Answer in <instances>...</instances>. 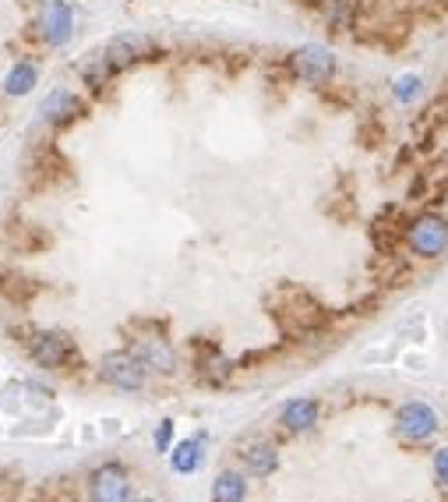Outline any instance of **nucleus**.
Segmentation results:
<instances>
[{
    "label": "nucleus",
    "instance_id": "obj_1",
    "mask_svg": "<svg viewBox=\"0 0 448 502\" xmlns=\"http://www.w3.org/2000/svg\"><path fill=\"white\" fill-rule=\"evenodd\" d=\"M272 315L279 319V326L287 333H315V330L325 326V308L304 287H289V283L276 290Z\"/></svg>",
    "mask_w": 448,
    "mask_h": 502
},
{
    "label": "nucleus",
    "instance_id": "obj_2",
    "mask_svg": "<svg viewBox=\"0 0 448 502\" xmlns=\"http://www.w3.org/2000/svg\"><path fill=\"white\" fill-rule=\"evenodd\" d=\"M287 67L297 82L328 85L336 78V71H339V61H336V54L325 43H304V46H297L287 57Z\"/></svg>",
    "mask_w": 448,
    "mask_h": 502
},
{
    "label": "nucleus",
    "instance_id": "obj_3",
    "mask_svg": "<svg viewBox=\"0 0 448 502\" xmlns=\"http://www.w3.org/2000/svg\"><path fill=\"white\" fill-rule=\"evenodd\" d=\"M99 379H102L106 386L121 389V393H141L145 382H149V369L141 365V358H138L131 347H124V350L102 354V361H99Z\"/></svg>",
    "mask_w": 448,
    "mask_h": 502
},
{
    "label": "nucleus",
    "instance_id": "obj_4",
    "mask_svg": "<svg viewBox=\"0 0 448 502\" xmlns=\"http://www.w3.org/2000/svg\"><path fill=\"white\" fill-rule=\"evenodd\" d=\"M438 432H442V418L431 403L410 400L395 410V436L406 446H427V442H434Z\"/></svg>",
    "mask_w": 448,
    "mask_h": 502
},
{
    "label": "nucleus",
    "instance_id": "obj_5",
    "mask_svg": "<svg viewBox=\"0 0 448 502\" xmlns=\"http://www.w3.org/2000/svg\"><path fill=\"white\" fill-rule=\"evenodd\" d=\"M25 354L33 358L39 369H67L71 361H78V347L74 340L61 330H33L25 336Z\"/></svg>",
    "mask_w": 448,
    "mask_h": 502
},
{
    "label": "nucleus",
    "instance_id": "obj_6",
    "mask_svg": "<svg viewBox=\"0 0 448 502\" xmlns=\"http://www.w3.org/2000/svg\"><path fill=\"white\" fill-rule=\"evenodd\" d=\"M406 251L416 259H442L448 251V220L438 212H420L406 227Z\"/></svg>",
    "mask_w": 448,
    "mask_h": 502
},
{
    "label": "nucleus",
    "instance_id": "obj_7",
    "mask_svg": "<svg viewBox=\"0 0 448 502\" xmlns=\"http://www.w3.org/2000/svg\"><path fill=\"white\" fill-rule=\"evenodd\" d=\"M35 39L50 50L67 46L71 35H74V11L67 0H39L35 7Z\"/></svg>",
    "mask_w": 448,
    "mask_h": 502
},
{
    "label": "nucleus",
    "instance_id": "obj_8",
    "mask_svg": "<svg viewBox=\"0 0 448 502\" xmlns=\"http://www.w3.org/2000/svg\"><path fill=\"white\" fill-rule=\"evenodd\" d=\"M89 502H131V474L124 464H102L89 474Z\"/></svg>",
    "mask_w": 448,
    "mask_h": 502
},
{
    "label": "nucleus",
    "instance_id": "obj_9",
    "mask_svg": "<svg viewBox=\"0 0 448 502\" xmlns=\"http://www.w3.org/2000/svg\"><path fill=\"white\" fill-rule=\"evenodd\" d=\"M131 350L141 358V365L149 371H156V375H173L177 371V350H173V343L166 340L162 333H145V336H134V343H131Z\"/></svg>",
    "mask_w": 448,
    "mask_h": 502
},
{
    "label": "nucleus",
    "instance_id": "obj_10",
    "mask_svg": "<svg viewBox=\"0 0 448 502\" xmlns=\"http://www.w3.org/2000/svg\"><path fill=\"white\" fill-rule=\"evenodd\" d=\"M106 54H110V61H113L117 74H121V71H128V67L156 57V43H152L145 33H121L106 43Z\"/></svg>",
    "mask_w": 448,
    "mask_h": 502
},
{
    "label": "nucleus",
    "instance_id": "obj_11",
    "mask_svg": "<svg viewBox=\"0 0 448 502\" xmlns=\"http://www.w3.org/2000/svg\"><path fill=\"white\" fill-rule=\"evenodd\" d=\"M82 110H85V103H82L78 93H71V89H54V93L43 100V106H39V121H43L46 128H64V124H71Z\"/></svg>",
    "mask_w": 448,
    "mask_h": 502
},
{
    "label": "nucleus",
    "instance_id": "obj_12",
    "mask_svg": "<svg viewBox=\"0 0 448 502\" xmlns=\"http://www.w3.org/2000/svg\"><path fill=\"white\" fill-rule=\"evenodd\" d=\"M318 418H321V403L315 397H297V400H289L279 410V425H283V432H289V436L311 432L318 425Z\"/></svg>",
    "mask_w": 448,
    "mask_h": 502
},
{
    "label": "nucleus",
    "instance_id": "obj_13",
    "mask_svg": "<svg viewBox=\"0 0 448 502\" xmlns=\"http://www.w3.org/2000/svg\"><path fill=\"white\" fill-rule=\"evenodd\" d=\"M113 74H117V67H113V61H110L106 46H99V50L85 54V57L78 61V78H82L89 89H106Z\"/></svg>",
    "mask_w": 448,
    "mask_h": 502
},
{
    "label": "nucleus",
    "instance_id": "obj_14",
    "mask_svg": "<svg viewBox=\"0 0 448 502\" xmlns=\"http://www.w3.org/2000/svg\"><path fill=\"white\" fill-rule=\"evenodd\" d=\"M240 460H244V470L251 477H268L272 470L279 468V449L272 442H248L240 449Z\"/></svg>",
    "mask_w": 448,
    "mask_h": 502
},
{
    "label": "nucleus",
    "instance_id": "obj_15",
    "mask_svg": "<svg viewBox=\"0 0 448 502\" xmlns=\"http://www.w3.org/2000/svg\"><path fill=\"white\" fill-rule=\"evenodd\" d=\"M318 15L332 33H346V29L356 25L360 0H318Z\"/></svg>",
    "mask_w": 448,
    "mask_h": 502
},
{
    "label": "nucleus",
    "instance_id": "obj_16",
    "mask_svg": "<svg viewBox=\"0 0 448 502\" xmlns=\"http://www.w3.org/2000/svg\"><path fill=\"white\" fill-rule=\"evenodd\" d=\"M194 369H198V379H205V382L219 386V382L229 379L233 365H229L223 354H219V347H216V343H205V347H201V354H198V365H194Z\"/></svg>",
    "mask_w": 448,
    "mask_h": 502
},
{
    "label": "nucleus",
    "instance_id": "obj_17",
    "mask_svg": "<svg viewBox=\"0 0 448 502\" xmlns=\"http://www.w3.org/2000/svg\"><path fill=\"white\" fill-rule=\"evenodd\" d=\"M205 438L194 436V438H184V442H177L173 449H170V468L177 470V474H194V470L201 468V460H205Z\"/></svg>",
    "mask_w": 448,
    "mask_h": 502
},
{
    "label": "nucleus",
    "instance_id": "obj_18",
    "mask_svg": "<svg viewBox=\"0 0 448 502\" xmlns=\"http://www.w3.org/2000/svg\"><path fill=\"white\" fill-rule=\"evenodd\" d=\"M248 499V477L240 470H219L212 481V502H244Z\"/></svg>",
    "mask_w": 448,
    "mask_h": 502
},
{
    "label": "nucleus",
    "instance_id": "obj_19",
    "mask_svg": "<svg viewBox=\"0 0 448 502\" xmlns=\"http://www.w3.org/2000/svg\"><path fill=\"white\" fill-rule=\"evenodd\" d=\"M35 82H39V71H35L33 61H18V64L7 71V78H4V96H29L35 89Z\"/></svg>",
    "mask_w": 448,
    "mask_h": 502
},
{
    "label": "nucleus",
    "instance_id": "obj_20",
    "mask_svg": "<svg viewBox=\"0 0 448 502\" xmlns=\"http://www.w3.org/2000/svg\"><path fill=\"white\" fill-rule=\"evenodd\" d=\"M424 93H427V82L420 78V74H399L395 82H392V96L399 103H416V100H424Z\"/></svg>",
    "mask_w": 448,
    "mask_h": 502
},
{
    "label": "nucleus",
    "instance_id": "obj_21",
    "mask_svg": "<svg viewBox=\"0 0 448 502\" xmlns=\"http://www.w3.org/2000/svg\"><path fill=\"white\" fill-rule=\"evenodd\" d=\"M22 492V470H0V502H15Z\"/></svg>",
    "mask_w": 448,
    "mask_h": 502
},
{
    "label": "nucleus",
    "instance_id": "obj_22",
    "mask_svg": "<svg viewBox=\"0 0 448 502\" xmlns=\"http://www.w3.org/2000/svg\"><path fill=\"white\" fill-rule=\"evenodd\" d=\"M434 477H438L442 488H448V446L434 449Z\"/></svg>",
    "mask_w": 448,
    "mask_h": 502
},
{
    "label": "nucleus",
    "instance_id": "obj_23",
    "mask_svg": "<svg viewBox=\"0 0 448 502\" xmlns=\"http://www.w3.org/2000/svg\"><path fill=\"white\" fill-rule=\"evenodd\" d=\"M170 442H173V421L166 418L160 428H156V449H160V453H170V449H173Z\"/></svg>",
    "mask_w": 448,
    "mask_h": 502
},
{
    "label": "nucleus",
    "instance_id": "obj_24",
    "mask_svg": "<svg viewBox=\"0 0 448 502\" xmlns=\"http://www.w3.org/2000/svg\"><path fill=\"white\" fill-rule=\"evenodd\" d=\"M134 502H160V499H134Z\"/></svg>",
    "mask_w": 448,
    "mask_h": 502
}]
</instances>
